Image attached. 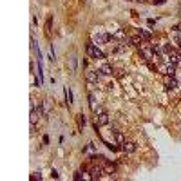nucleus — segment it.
<instances>
[{"label":"nucleus","mask_w":181,"mask_h":181,"mask_svg":"<svg viewBox=\"0 0 181 181\" xmlns=\"http://www.w3.org/2000/svg\"><path fill=\"white\" fill-rule=\"evenodd\" d=\"M87 54L93 56L94 60H103L105 58V53L102 51V49H98L96 43H87Z\"/></svg>","instance_id":"nucleus-1"},{"label":"nucleus","mask_w":181,"mask_h":181,"mask_svg":"<svg viewBox=\"0 0 181 181\" xmlns=\"http://www.w3.org/2000/svg\"><path fill=\"white\" fill-rule=\"evenodd\" d=\"M111 38H112L111 35H107V33H103V31H98V33L93 35V43H107Z\"/></svg>","instance_id":"nucleus-2"},{"label":"nucleus","mask_w":181,"mask_h":181,"mask_svg":"<svg viewBox=\"0 0 181 181\" xmlns=\"http://www.w3.org/2000/svg\"><path fill=\"white\" fill-rule=\"evenodd\" d=\"M100 76H102L100 71H87V73H85V78H87V82H89V85H91V89H93L94 83H98Z\"/></svg>","instance_id":"nucleus-3"},{"label":"nucleus","mask_w":181,"mask_h":181,"mask_svg":"<svg viewBox=\"0 0 181 181\" xmlns=\"http://www.w3.org/2000/svg\"><path fill=\"white\" fill-rule=\"evenodd\" d=\"M111 121V118H109V114L107 112H102V114H96L94 118V127L98 129V127H103V125H107Z\"/></svg>","instance_id":"nucleus-4"},{"label":"nucleus","mask_w":181,"mask_h":181,"mask_svg":"<svg viewBox=\"0 0 181 181\" xmlns=\"http://www.w3.org/2000/svg\"><path fill=\"white\" fill-rule=\"evenodd\" d=\"M159 71L163 73L165 76H174V74H176V65L170 63V62H167L163 65H159Z\"/></svg>","instance_id":"nucleus-5"},{"label":"nucleus","mask_w":181,"mask_h":181,"mask_svg":"<svg viewBox=\"0 0 181 181\" xmlns=\"http://www.w3.org/2000/svg\"><path fill=\"white\" fill-rule=\"evenodd\" d=\"M163 83H165L167 89H176V87H178V80H176L174 76H165Z\"/></svg>","instance_id":"nucleus-6"},{"label":"nucleus","mask_w":181,"mask_h":181,"mask_svg":"<svg viewBox=\"0 0 181 181\" xmlns=\"http://www.w3.org/2000/svg\"><path fill=\"white\" fill-rule=\"evenodd\" d=\"M121 150L127 152V154H130V152L136 150V143H132V141H123V143H121Z\"/></svg>","instance_id":"nucleus-7"},{"label":"nucleus","mask_w":181,"mask_h":181,"mask_svg":"<svg viewBox=\"0 0 181 181\" xmlns=\"http://www.w3.org/2000/svg\"><path fill=\"white\" fill-rule=\"evenodd\" d=\"M112 38H118V40H121V42H127V43H129V36H127V33H125L123 29H118V31L112 35Z\"/></svg>","instance_id":"nucleus-8"},{"label":"nucleus","mask_w":181,"mask_h":181,"mask_svg":"<svg viewBox=\"0 0 181 181\" xmlns=\"http://www.w3.org/2000/svg\"><path fill=\"white\" fill-rule=\"evenodd\" d=\"M102 172H103V168H102V167H91V168H89V174H91V178H93V179H98Z\"/></svg>","instance_id":"nucleus-9"},{"label":"nucleus","mask_w":181,"mask_h":181,"mask_svg":"<svg viewBox=\"0 0 181 181\" xmlns=\"http://www.w3.org/2000/svg\"><path fill=\"white\" fill-rule=\"evenodd\" d=\"M100 73L105 74V76H111L112 73H114V69H112L111 63H103V65H102V69H100Z\"/></svg>","instance_id":"nucleus-10"},{"label":"nucleus","mask_w":181,"mask_h":181,"mask_svg":"<svg viewBox=\"0 0 181 181\" xmlns=\"http://www.w3.org/2000/svg\"><path fill=\"white\" fill-rule=\"evenodd\" d=\"M129 42L132 43V45H141V43H143V38H141V35H134L129 38Z\"/></svg>","instance_id":"nucleus-11"},{"label":"nucleus","mask_w":181,"mask_h":181,"mask_svg":"<svg viewBox=\"0 0 181 181\" xmlns=\"http://www.w3.org/2000/svg\"><path fill=\"white\" fill-rule=\"evenodd\" d=\"M103 172L114 174V172H116V165H114V163H105V165H103Z\"/></svg>","instance_id":"nucleus-12"},{"label":"nucleus","mask_w":181,"mask_h":181,"mask_svg":"<svg viewBox=\"0 0 181 181\" xmlns=\"http://www.w3.org/2000/svg\"><path fill=\"white\" fill-rule=\"evenodd\" d=\"M139 35H141L143 40H150V38H152V33H148L147 29H139Z\"/></svg>","instance_id":"nucleus-13"},{"label":"nucleus","mask_w":181,"mask_h":181,"mask_svg":"<svg viewBox=\"0 0 181 181\" xmlns=\"http://www.w3.org/2000/svg\"><path fill=\"white\" fill-rule=\"evenodd\" d=\"M89 105H91V109H93V112H94V111H96V107H98V105H96V98H94V94L89 96Z\"/></svg>","instance_id":"nucleus-14"},{"label":"nucleus","mask_w":181,"mask_h":181,"mask_svg":"<svg viewBox=\"0 0 181 181\" xmlns=\"http://www.w3.org/2000/svg\"><path fill=\"white\" fill-rule=\"evenodd\" d=\"M51 26H53V17L47 18V24H45V29H47V33H51Z\"/></svg>","instance_id":"nucleus-15"},{"label":"nucleus","mask_w":181,"mask_h":181,"mask_svg":"<svg viewBox=\"0 0 181 181\" xmlns=\"http://www.w3.org/2000/svg\"><path fill=\"white\" fill-rule=\"evenodd\" d=\"M78 125H80V129L85 125V118H83V114H80V116H78Z\"/></svg>","instance_id":"nucleus-16"},{"label":"nucleus","mask_w":181,"mask_h":181,"mask_svg":"<svg viewBox=\"0 0 181 181\" xmlns=\"http://www.w3.org/2000/svg\"><path fill=\"white\" fill-rule=\"evenodd\" d=\"M31 181H42V176L38 172H35V174H31Z\"/></svg>","instance_id":"nucleus-17"},{"label":"nucleus","mask_w":181,"mask_h":181,"mask_svg":"<svg viewBox=\"0 0 181 181\" xmlns=\"http://www.w3.org/2000/svg\"><path fill=\"white\" fill-rule=\"evenodd\" d=\"M116 141H120V143H123L125 139H123V134H121L120 130H116Z\"/></svg>","instance_id":"nucleus-18"},{"label":"nucleus","mask_w":181,"mask_h":181,"mask_svg":"<svg viewBox=\"0 0 181 181\" xmlns=\"http://www.w3.org/2000/svg\"><path fill=\"white\" fill-rule=\"evenodd\" d=\"M65 94H67V102H69V105H71V103H73V93H71V89L65 91Z\"/></svg>","instance_id":"nucleus-19"},{"label":"nucleus","mask_w":181,"mask_h":181,"mask_svg":"<svg viewBox=\"0 0 181 181\" xmlns=\"http://www.w3.org/2000/svg\"><path fill=\"white\" fill-rule=\"evenodd\" d=\"M51 176H53V179H58V178H60V174L56 172V170H53V172H51Z\"/></svg>","instance_id":"nucleus-20"},{"label":"nucleus","mask_w":181,"mask_h":181,"mask_svg":"<svg viewBox=\"0 0 181 181\" xmlns=\"http://www.w3.org/2000/svg\"><path fill=\"white\" fill-rule=\"evenodd\" d=\"M138 2H145V0H138Z\"/></svg>","instance_id":"nucleus-21"}]
</instances>
